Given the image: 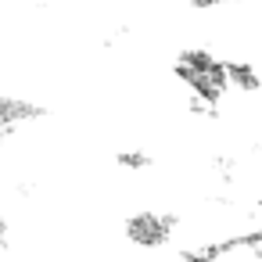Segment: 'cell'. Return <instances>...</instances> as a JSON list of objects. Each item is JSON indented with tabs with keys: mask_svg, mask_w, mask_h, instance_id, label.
<instances>
[{
	"mask_svg": "<svg viewBox=\"0 0 262 262\" xmlns=\"http://www.w3.org/2000/svg\"><path fill=\"white\" fill-rule=\"evenodd\" d=\"M172 76L187 86V97H201L208 104L219 108V101L226 97V76H223V61L205 51V47H187L176 54L172 61Z\"/></svg>",
	"mask_w": 262,
	"mask_h": 262,
	"instance_id": "cell-1",
	"label": "cell"
},
{
	"mask_svg": "<svg viewBox=\"0 0 262 262\" xmlns=\"http://www.w3.org/2000/svg\"><path fill=\"white\" fill-rule=\"evenodd\" d=\"M176 226H180V215H176V212H155V208H144V212L126 215L122 237H126L133 248H140V251H158V248H165V244L172 241Z\"/></svg>",
	"mask_w": 262,
	"mask_h": 262,
	"instance_id": "cell-2",
	"label": "cell"
},
{
	"mask_svg": "<svg viewBox=\"0 0 262 262\" xmlns=\"http://www.w3.org/2000/svg\"><path fill=\"white\" fill-rule=\"evenodd\" d=\"M43 115H47V108L36 104V101L15 97V94L0 97V126H8V129H22V126H29V122H40Z\"/></svg>",
	"mask_w": 262,
	"mask_h": 262,
	"instance_id": "cell-3",
	"label": "cell"
},
{
	"mask_svg": "<svg viewBox=\"0 0 262 262\" xmlns=\"http://www.w3.org/2000/svg\"><path fill=\"white\" fill-rule=\"evenodd\" d=\"M223 76H226V86L237 90V94H258V90H262V72H258V65H251V61H244V58L223 61Z\"/></svg>",
	"mask_w": 262,
	"mask_h": 262,
	"instance_id": "cell-4",
	"label": "cell"
},
{
	"mask_svg": "<svg viewBox=\"0 0 262 262\" xmlns=\"http://www.w3.org/2000/svg\"><path fill=\"white\" fill-rule=\"evenodd\" d=\"M115 165L126 169V172H147V169H155V158H151V151H144V147H122V151L115 155Z\"/></svg>",
	"mask_w": 262,
	"mask_h": 262,
	"instance_id": "cell-5",
	"label": "cell"
},
{
	"mask_svg": "<svg viewBox=\"0 0 262 262\" xmlns=\"http://www.w3.org/2000/svg\"><path fill=\"white\" fill-rule=\"evenodd\" d=\"M226 251H233V244H230V237L226 241H212V244H201V248H190V251H183L176 262H219Z\"/></svg>",
	"mask_w": 262,
	"mask_h": 262,
	"instance_id": "cell-6",
	"label": "cell"
},
{
	"mask_svg": "<svg viewBox=\"0 0 262 262\" xmlns=\"http://www.w3.org/2000/svg\"><path fill=\"white\" fill-rule=\"evenodd\" d=\"M208 165H212V172H215L223 183H233V180H237V172H241V165H237V155H215Z\"/></svg>",
	"mask_w": 262,
	"mask_h": 262,
	"instance_id": "cell-7",
	"label": "cell"
},
{
	"mask_svg": "<svg viewBox=\"0 0 262 262\" xmlns=\"http://www.w3.org/2000/svg\"><path fill=\"white\" fill-rule=\"evenodd\" d=\"M223 4H237V0H190V8H198V11H212V8H223Z\"/></svg>",
	"mask_w": 262,
	"mask_h": 262,
	"instance_id": "cell-8",
	"label": "cell"
},
{
	"mask_svg": "<svg viewBox=\"0 0 262 262\" xmlns=\"http://www.w3.org/2000/svg\"><path fill=\"white\" fill-rule=\"evenodd\" d=\"M11 244V237H8V219L0 215V248H8Z\"/></svg>",
	"mask_w": 262,
	"mask_h": 262,
	"instance_id": "cell-9",
	"label": "cell"
}]
</instances>
